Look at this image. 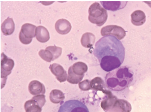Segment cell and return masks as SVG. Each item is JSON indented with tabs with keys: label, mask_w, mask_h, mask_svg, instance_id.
Listing matches in <instances>:
<instances>
[{
	"label": "cell",
	"mask_w": 151,
	"mask_h": 112,
	"mask_svg": "<svg viewBox=\"0 0 151 112\" xmlns=\"http://www.w3.org/2000/svg\"><path fill=\"white\" fill-rule=\"evenodd\" d=\"M93 54L99 60L101 68L110 72L122 64L125 57V49L116 37L104 36L96 42Z\"/></svg>",
	"instance_id": "obj_1"
},
{
	"label": "cell",
	"mask_w": 151,
	"mask_h": 112,
	"mask_svg": "<svg viewBox=\"0 0 151 112\" xmlns=\"http://www.w3.org/2000/svg\"><path fill=\"white\" fill-rule=\"evenodd\" d=\"M133 72L127 66H121L106 75L107 87L114 91H122L128 88L133 80Z\"/></svg>",
	"instance_id": "obj_2"
},
{
	"label": "cell",
	"mask_w": 151,
	"mask_h": 112,
	"mask_svg": "<svg viewBox=\"0 0 151 112\" xmlns=\"http://www.w3.org/2000/svg\"><path fill=\"white\" fill-rule=\"evenodd\" d=\"M88 12L89 21L98 26L103 25L107 20V11L99 3L92 4L89 8Z\"/></svg>",
	"instance_id": "obj_3"
},
{
	"label": "cell",
	"mask_w": 151,
	"mask_h": 112,
	"mask_svg": "<svg viewBox=\"0 0 151 112\" xmlns=\"http://www.w3.org/2000/svg\"><path fill=\"white\" fill-rule=\"evenodd\" d=\"M58 112H89V111L83 102L77 100H70L62 105Z\"/></svg>",
	"instance_id": "obj_4"
},
{
	"label": "cell",
	"mask_w": 151,
	"mask_h": 112,
	"mask_svg": "<svg viewBox=\"0 0 151 112\" xmlns=\"http://www.w3.org/2000/svg\"><path fill=\"white\" fill-rule=\"evenodd\" d=\"M37 26L32 24L23 25L19 33V40L24 45H28L32 42V39L35 37V31Z\"/></svg>",
	"instance_id": "obj_5"
},
{
	"label": "cell",
	"mask_w": 151,
	"mask_h": 112,
	"mask_svg": "<svg viewBox=\"0 0 151 112\" xmlns=\"http://www.w3.org/2000/svg\"><path fill=\"white\" fill-rule=\"evenodd\" d=\"M101 34L103 36H113L116 39L122 40L126 36V31L125 30L117 25H108L101 28Z\"/></svg>",
	"instance_id": "obj_6"
},
{
	"label": "cell",
	"mask_w": 151,
	"mask_h": 112,
	"mask_svg": "<svg viewBox=\"0 0 151 112\" xmlns=\"http://www.w3.org/2000/svg\"><path fill=\"white\" fill-rule=\"evenodd\" d=\"M1 78L6 80L7 77L11 74L14 66V61L13 59L7 56L4 53L1 54Z\"/></svg>",
	"instance_id": "obj_7"
},
{
	"label": "cell",
	"mask_w": 151,
	"mask_h": 112,
	"mask_svg": "<svg viewBox=\"0 0 151 112\" xmlns=\"http://www.w3.org/2000/svg\"><path fill=\"white\" fill-rule=\"evenodd\" d=\"M52 73L56 77V78L60 83L65 82L68 78L67 71L60 64L53 63L49 67Z\"/></svg>",
	"instance_id": "obj_8"
},
{
	"label": "cell",
	"mask_w": 151,
	"mask_h": 112,
	"mask_svg": "<svg viewBox=\"0 0 151 112\" xmlns=\"http://www.w3.org/2000/svg\"><path fill=\"white\" fill-rule=\"evenodd\" d=\"M132 106L126 100L117 99L109 112H130Z\"/></svg>",
	"instance_id": "obj_9"
},
{
	"label": "cell",
	"mask_w": 151,
	"mask_h": 112,
	"mask_svg": "<svg viewBox=\"0 0 151 112\" xmlns=\"http://www.w3.org/2000/svg\"><path fill=\"white\" fill-rule=\"evenodd\" d=\"M72 26L69 21L64 19L57 20L55 24V29L58 33L62 35L67 34L71 30Z\"/></svg>",
	"instance_id": "obj_10"
},
{
	"label": "cell",
	"mask_w": 151,
	"mask_h": 112,
	"mask_svg": "<svg viewBox=\"0 0 151 112\" xmlns=\"http://www.w3.org/2000/svg\"><path fill=\"white\" fill-rule=\"evenodd\" d=\"M29 91L31 94L36 96L45 94L46 89L45 86L41 82L37 80H33L29 84Z\"/></svg>",
	"instance_id": "obj_11"
},
{
	"label": "cell",
	"mask_w": 151,
	"mask_h": 112,
	"mask_svg": "<svg viewBox=\"0 0 151 112\" xmlns=\"http://www.w3.org/2000/svg\"><path fill=\"white\" fill-rule=\"evenodd\" d=\"M91 87L92 90L101 91L105 94H106L109 91L107 89V87L104 80L100 77H96L91 80Z\"/></svg>",
	"instance_id": "obj_12"
},
{
	"label": "cell",
	"mask_w": 151,
	"mask_h": 112,
	"mask_svg": "<svg viewBox=\"0 0 151 112\" xmlns=\"http://www.w3.org/2000/svg\"><path fill=\"white\" fill-rule=\"evenodd\" d=\"M116 96L109 91L106 94L105 98L101 101V106L105 112H109L113 106L114 103L117 99Z\"/></svg>",
	"instance_id": "obj_13"
},
{
	"label": "cell",
	"mask_w": 151,
	"mask_h": 112,
	"mask_svg": "<svg viewBox=\"0 0 151 112\" xmlns=\"http://www.w3.org/2000/svg\"><path fill=\"white\" fill-rule=\"evenodd\" d=\"M36 39L39 42L45 43L50 39V34L46 27L43 26L37 27L35 31Z\"/></svg>",
	"instance_id": "obj_14"
},
{
	"label": "cell",
	"mask_w": 151,
	"mask_h": 112,
	"mask_svg": "<svg viewBox=\"0 0 151 112\" xmlns=\"http://www.w3.org/2000/svg\"><path fill=\"white\" fill-rule=\"evenodd\" d=\"M101 3L106 10L114 11L124 8L127 1H101Z\"/></svg>",
	"instance_id": "obj_15"
},
{
	"label": "cell",
	"mask_w": 151,
	"mask_h": 112,
	"mask_svg": "<svg viewBox=\"0 0 151 112\" xmlns=\"http://www.w3.org/2000/svg\"><path fill=\"white\" fill-rule=\"evenodd\" d=\"M15 29V25L12 18L8 17L1 24V30L6 36L13 34Z\"/></svg>",
	"instance_id": "obj_16"
},
{
	"label": "cell",
	"mask_w": 151,
	"mask_h": 112,
	"mask_svg": "<svg viewBox=\"0 0 151 112\" xmlns=\"http://www.w3.org/2000/svg\"><path fill=\"white\" fill-rule=\"evenodd\" d=\"M131 22L134 25L139 26L145 24L146 21V16L145 12L140 10L135 11L131 15Z\"/></svg>",
	"instance_id": "obj_17"
},
{
	"label": "cell",
	"mask_w": 151,
	"mask_h": 112,
	"mask_svg": "<svg viewBox=\"0 0 151 112\" xmlns=\"http://www.w3.org/2000/svg\"><path fill=\"white\" fill-rule=\"evenodd\" d=\"M95 41V35L90 32L84 34L81 39V43L82 46L87 48H90L92 47L94 45Z\"/></svg>",
	"instance_id": "obj_18"
},
{
	"label": "cell",
	"mask_w": 151,
	"mask_h": 112,
	"mask_svg": "<svg viewBox=\"0 0 151 112\" xmlns=\"http://www.w3.org/2000/svg\"><path fill=\"white\" fill-rule=\"evenodd\" d=\"M74 74L78 76H84L85 73L88 70V66L83 62H77L71 66Z\"/></svg>",
	"instance_id": "obj_19"
},
{
	"label": "cell",
	"mask_w": 151,
	"mask_h": 112,
	"mask_svg": "<svg viewBox=\"0 0 151 112\" xmlns=\"http://www.w3.org/2000/svg\"><path fill=\"white\" fill-rule=\"evenodd\" d=\"M24 108L25 112H41L42 111V108L38 103L32 98L25 102Z\"/></svg>",
	"instance_id": "obj_20"
},
{
	"label": "cell",
	"mask_w": 151,
	"mask_h": 112,
	"mask_svg": "<svg viewBox=\"0 0 151 112\" xmlns=\"http://www.w3.org/2000/svg\"><path fill=\"white\" fill-rule=\"evenodd\" d=\"M64 93L60 90L54 89L52 90L49 95L50 101L54 104H59L65 99Z\"/></svg>",
	"instance_id": "obj_21"
},
{
	"label": "cell",
	"mask_w": 151,
	"mask_h": 112,
	"mask_svg": "<svg viewBox=\"0 0 151 112\" xmlns=\"http://www.w3.org/2000/svg\"><path fill=\"white\" fill-rule=\"evenodd\" d=\"M84 76H78L73 73L71 67H69L68 71V82L73 84H77L79 83L83 80Z\"/></svg>",
	"instance_id": "obj_22"
},
{
	"label": "cell",
	"mask_w": 151,
	"mask_h": 112,
	"mask_svg": "<svg viewBox=\"0 0 151 112\" xmlns=\"http://www.w3.org/2000/svg\"><path fill=\"white\" fill-rule=\"evenodd\" d=\"M39 55L42 59L47 62L53 61L52 54L47 49H41L39 52Z\"/></svg>",
	"instance_id": "obj_23"
},
{
	"label": "cell",
	"mask_w": 151,
	"mask_h": 112,
	"mask_svg": "<svg viewBox=\"0 0 151 112\" xmlns=\"http://www.w3.org/2000/svg\"><path fill=\"white\" fill-rule=\"evenodd\" d=\"M46 49L49 50L52 54L53 61L59 58L62 53V48L55 46H49L47 47Z\"/></svg>",
	"instance_id": "obj_24"
},
{
	"label": "cell",
	"mask_w": 151,
	"mask_h": 112,
	"mask_svg": "<svg viewBox=\"0 0 151 112\" xmlns=\"http://www.w3.org/2000/svg\"><path fill=\"white\" fill-rule=\"evenodd\" d=\"M78 86L82 91H88L91 90V81L88 79H85L78 83Z\"/></svg>",
	"instance_id": "obj_25"
},
{
	"label": "cell",
	"mask_w": 151,
	"mask_h": 112,
	"mask_svg": "<svg viewBox=\"0 0 151 112\" xmlns=\"http://www.w3.org/2000/svg\"><path fill=\"white\" fill-rule=\"evenodd\" d=\"M32 99L36 100L42 108L45 104L46 102L45 95H44V94L36 95V96L32 97Z\"/></svg>",
	"instance_id": "obj_26"
},
{
	"label": "cell",
	"mask_w": 151,
	"mask_h": 112,
	"mask_svg": "<svg viewBox=\"0 0 151 112\" xmlns=\"http://www.w3.org/2000/svg\"><path fill=\"white\" fill-rule=\"evenodd\" d=\"M144 2L150 8H151V1H145Z\"/></svg>",
	"instance_id": "obj_27"
}]
</instances>
